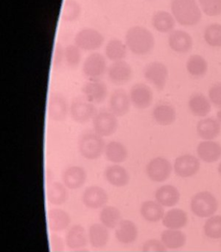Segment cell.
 I'll list each match as a JSON object with an SVG mask.
<instances>
[{
  "instance_id": "6da1fadb",
  "label": "cell",
  "mask_w": 221,
  "mask_h": 252,
  "mask_svg": "<svg viewBox=\"0 0 221 252\" xmlns=\"http://www.w3.org/2000/svg\"><path fill=\"white\" fill-rule=\"evenodd\" d=\"M155 37L149 30L141 26H132L125 34L129 51L137 56H145L153 51Z\"/></svg>"
},
{
  "instance_id": "7a4b0ae2",
  "label": "cell",
  "mask_w": 221,
  "mask_h": 252,
  "mask_svg": "<svg viewBox=\"0 0 221 252\" xmlns=\"http://www.w3.org/2000/svg\"><path fill=\"white\" fill-rule=\"evenodd\" d=\"M171 13L182 26H194L201 19V9L196 0H172Z\"/></svg>"
},
{
  "instance_id": "3957f363",
  "label": "cell",
  "mask_w": 221,
  "mask_h": 252,
  "mask_svg": "<svg viewBox=\"0 0 221 252\" xmlns=\"http://www.w3.org/2000/svg\"><path fill=\"white\" fill-rule=\"evenodd\" d=\"M192 213L198 218L214 216L219 208V202L209 191H200L193 196L190 202Z\"/></svg>"
},
{
  "instance_id": "277c9868",
  "label": "cell",
  "mask_w": 221,
  "mask_h": 252,
  "mask_svg": "<svg viewBox=\"0 0 221 252\" xmlns=\"http://www.w3.org/2000/svg\"><path fill=\"white\" fill-rule=\"evenodd\" d=\"M79 151L81 155L90 160L97 159L103 155L106 143L102 136L96 133H86L82 134L78 141Z\"/></svg>"
},
{
  "instance_id": "5b68a950",
  "label": "cell",
  "mask_w": 221,
  "mask_h": 252,
  "mask_svg": "<svg viewBox=\"0 0 221 252\" xmlns=\"http://www.w3.org/2000/svg\"><path fill=\"white\" fill-rule=\"evenodd\" d=\"M69 113L74 122L84 124L93 120L97 111L93 102L88 101L85 96H78L72 101Z\"/></svg>"
},
{
  "instance_id": "8992f818",
  "label": "cell",
  "mask_w": 221,
  "mask_h": 252,
  "mask_svg": "<svg viewBox=\"0 0 221 252\" xmlns=\"http://www.w3.org/2000/svg\"><path fill=\"white\" fill-rule=\"evenodd\" d=\"M93 126L95 133L100 136H110L114 134L118 129L117 116L110 110L102 109L97 112L96 115L93 117Z\"/></svg>"
},
{
  "instance_id": "52a82bcc",
  "label": "cell",
  "mask_w": 221,
  "mask_h": 252,
  "mask_svg": "<svg viewBox=\"0 0 221 252\" xmlns=\"http://www.w3.org/2000/svg\"><path fill=\"white\" fill-rule=\"evenodd\" d=\"M104 36L93 28H84L76 33L75 44L82 51H93L100 49L103 45Z\"/></svg>"
},
{
  "instance_id": "ba28073f",
  "label": "cell",
  "mask_w": 221,
  "mask_h": 252,
  "mask_svg": "<svg viewBox=\"0 0 221 252\" xmlns=\"http://www.w3.org/2000/svg\"><path fill=\"white\" fill-rule=\"evenodd\" d=\"M143 76L157 90H164L168 82V67L162 62H151L143 68Z\"/></svg>"
},
{
  "instance_id": "9c48e42d",
  "label": "cell",
  "mask_w": 221,
  "mask_h": 252,
  "mask_svg": "<svg viewBox=\"0 0 221 252\" xmlns=\"http://www.w3.org/2000/svg\"><path fill=\"white\" fill-rule=\"evenodd\" d=\"M171 163L164 157H157L147 164L146 174L151 181L162 183L168 180L172 173Z\"/></svg>"
},
{
  "instance_id": "30bf717a",
  "label": "cell",
  "mask_w": 221,
  "mask_h": 252,
  "mask_svg": "<svg viewBox=\"0 0 221 252\" xmlns=\"http://www.w3.org/2000/svg\"><path fill=\"white\" fill-rule=\"evenodd\" d=\"M107 59L99 52H93L85 59L82 66L83 74L90 80L100 79L107 71Z\"/></svg>"
},
{
  "instance_id": "8fae6325",
  "label": "cell",
  "mask_w": 221,
  "mask_h": 252,
  "mask_svg": "<svg viewBox=\"0 0 221 252\" xmlns=\"http://www.w3.org/2000/svg\"><path fill=\"white\" fill-rule=\"evenodd\" d=\"M107 75L110 83L115 85H125L132 80L133 70L132 66L124 60L112 62L107 68Z\"/></svg>"
},
{
  "instance_id": "7c38bea8",
  "label": "cell",
  "mask_w": 221,
  "mask_h": 252,
  "mask_svg": "<svg viewBox=\"0 0 221 252\" xmlns=\"http://www.w3.org/2000/svg\"><path fill=\"white\" fill-rule=\"evenodd\" d=\"M130 98L135 108L145 109L153 102V91L150 86L143 83H136L130 90Z\"/></svg>"
},
{
  "instance_id": "4fadbf2b",
  "label": "cell",
  "mask_w": 221,
  "mask_h": 252,
  "mask_svg": "<svg viewBox=\"0 0 221 252\" xmlns=\"http://www.w3.org/2000/svg\"><path fill=\"white\" fill-rule=\"evenodd\" d=\"M200 163L199 158L191 155H183L176 158L174 163V171L181 178H190L199 172Z\"/></svg>"
},
{
  "instance_id": "5bb4252c",
  "label": "cell",
  "mask_w": 221,
  "mask_h": 252,
  "mask_svg": "<svg viewBox=\"0 0 221 252\" xmlns=\"http://www.w3.org/2000/svg\"><path fill=\"white\" fill-rule=\"evenodd\" d=\"M68 114V101L61 93L50 94L48 101V116L54 122H63Z\"/></svg>"
},
{
  "instance_id": "9a60e30c",
  "label": "cell",
  "mask_w": 221,
  "mask_h": 252,
  "mask_svg": "<svg viewBox=\"0 0 221 252\" xmlns=\"http://www.w3.org/2000/svg\"><path fill=\"white\" fill-rule=\"evenodd\" d=\"M83 205L92 210L103 208L108 202V195L103 188L97 186L86 188L82 192Z\"/></svg>"
},
{
  "instance_id": "2e32d148",
  "label": "cell",
  "mask_w": 221,
  "mask_h": 252,
  "mask_svg": "<svg viewBox=\"0 0 221 252\" xmlns=\"http://www.w3.org/2000/svg\"><path fill=\"white\" fill-rule=\"evenodd\" d=\"M83 95L93 102V104H100L107 99L108 89L107 84L100 79L90 80L82 87Z\"/></svg>"
},
{
  "instance_id": "e0dca14e",
  "label": "cell",
  "mask_w": 221,
  "mask_h": 252,
  "mask_svg": "<svg viewBox=\"0 0 221 252\" xmlns=\"http://www.w3.org/2000/svg\"><path fill=\"white\" fill-rule=\"evenodd\" d=\"M132 105L130 94L122 89L115 90L109 98V108L117 117L128 114Z\"/></svg>"
},
{
  "instance_id": "ac0fdd59",
  "label": "cell",
  "mask_w": 221,
  "mask_h": 252,
  "mask_svg": "<svg viewBox=\"0 0 221 252\" xmlns=\"http://www.w3.org/2000/svg\"><path fill=\"white\" fill-rule=\"evenodd\" d=\"M168 45L177 53H187L193 48V38L189 33L182 30H174L169 33Z\"/></svg>"
},
{
  "instance_id": "d6986e66",
  "label": "cell",
  "mask_w": 221,
  "mask_h": 252,
  "mask_svg": "<svg viewBox=\"0 0 221 252\" xmlns=\"http://www.w3.org/2000/svg\"><path fill=\"white\" fill-rule=\"evenodd\" d=\"M61 178L66 188L75 190L86 183V173L81 166H72L64 170Z\"/></svg>"
},
{
  "instance_id": "ffe728a7",
  "label": "cell",
  "mask_w": 221,
  "mask_h": 252,
  "mask_svg": "<svg viewBox=\"0 0 221 252\" xmlns=\"http://www.w3.org/2000/svg\"><path fill=\"white\" fill-rule=\"evenodd\" d=\"M88 242V233L81 224H75L69 228L65 236V244L70 250L84 248Z\"/></svg>"
},
{
  "instance_id": "44dd1931",
  "label": "cell",
  "mask_w": 221,
  "mask_h": 252,
  "mask_svg": "<svg viewBox=\"0 0 221 252\" xmlns=\"http://www.w3.org/2000/svg\"><path fill=\"white\" fill-rule=\"evenodd\" d=\"M138 237V230L132 220H121L115 230V238L120 244L131 245Z\"/></svg>"
},
{
  "instance_id": "7402d4cb",
  "label": "cell",
  "mask_w": 221,
  "mask_h": 252,
  "mask_svg": "<svg viewBox=\"0 0 221 252\" xmlns=\"http://www.w3.org/2000/svg\"><path fill=\"white\" fill-rule=\"evenodd\" d=\"M48 226L52 232H61L66 230L71 223V218L67 212L53 208L48 212Z\"/></svg>"
},
{
  "instance_id": "603a6c76",
  "label": "cell",
  "mask_w": 221,
  "mask_h": 252,
  "mask_svg": "<svg viewBox=\"0 0 221 252\" xmlns=\"http://www.w3.org/2000/svg\"><path fill=\"white\" fill-rule=\"evenodd\" d=\"M196 131L198 135L205 141H213L220 136L221 124L214 118H205L197 123Z\"/></svg>"
},
{
  "instance_id": "cb8c5ba5",
  "label": "cell",
  "mask_w": 221,
  "mask_h": 252,
  "mask_svg": "<svg viewBox=\"0 0 221 252\" xmlns=\"http://www.w3.org/2000/svg\"><path fill=\"white\" fill-rule=\"evenodd\" d=\"M197 155L206 163H214L221 158V145L214 141H204L197 147Z\"/></svg>"
},
{
  "instance_id": "d4e9b609",
  "label": "cell",
  "mask_w": 221,
  "mask_h": 252,
  "mask_svg": "<svg viewBox=\"0 0 221 252\" xmlns=\"http://www.w3.org/2000/svg\"><path fill=\"white\" fill-rule=\"evenodd\" d=\"M105 177L108 183L115 188H124L130 181L128 171L118 164L107 166L105 170Z\"/></svg>"
},
{
  "instance_id": "484cf974",
  "label": "cell",
  "mask_w": 221,
  "mask_h": 252,
  "mask_svg": "<svg viewBox=\"0 0 221 252\" xmlns=\"http://www.w3.org/2000/svg\"><path fill=\"white\" fill-rule=\"evenodd\" d=\"M155 197L157 201L164 207H173L180 201L181 193L174 186L164 185L157 189Z\"/></svg>"
},
{
  "instance_id": "4316f807",
  "label": "cell",
  "mask_w": 221,
  "mask_h": 252,
  "mask_svg": "<svg viewBox=\"0 0 221 252\" xmlns=\"http://www.w3.org/2000/svg\"><path fill=\"white\" fill-rule=\"evenodd\" d=\"M110 233L108 228L100 223H93L88 229V240L92 247L104 248L108 244Z\"/></svg>"
},
{
  "instance_id": "83f0119b",
  "label": "cell",
  "mask_w": 221,
  "mask_h": 252,
  "mask_svg": "<svg viewBox=\"0 0 221 252\" xmlns=\"http://www.w3.org/2000/svg\"><path fill=\"white\" fill-rule=\"evenodd\" d=\"M188 221V214L183 210L178 208L169 210L167 213H165L162 220L164 226L172 230H181L187 225Z\"/></svg>"
},
{
  "instance_id": "f1b7e54d",
  "label": "cell",
  "mask_w": 221,
  "mask_h": 252,
  "mask_svg": "<svg viewBox=\"0 0 221 252\" xmlns=\"http://www.w3.org/2000/svg\"><path fill=\"white\" fill-rule=\"evenodd\" d=\"M153 118L161 126H169L176 120V111L172 105L160 103L154 108Z\"/></svg>"
},
{
  "instance_id": "f546056e",
  "label": "cell",
  "mask_w": 221,
  "mask_h": 252,
  "mask_svg": "<svg viewBox=\"0 0 221 252\" xmlns=\"http://www.w3.org/2000/svg\"><path fill=\"white\" fill-rule=\"evenodd\" d=\"M140 214L143 220H146L150 223H157L158 221L163 220L165 214L164 206L159 204L157 201L143 202L141 208H140Z\"/></svg>"
},
{
  "instance_id": "4dcf8cb0",
  "label": "cell",
  "mask_w": 221,
  "mask_h": 252,
  "mask_svg": "<svg viewBox=\"0 0 221 252\" xmlns=\"http://www.w3.org/2000/svg\"><path fill=\"white\" fill-rule=\"evenodd\" d=\"M152 26L161 33H170L174 31L175 19L172 13L168 11H158L152 17Z\"/></svg>"
},
{
  "instance_id": "1f68e13d",
  "label": "cell",
  "mask_w": 221,
  "mask_h": 252,
  "mask_svg": "<svg viewBox=\"0 0 221 252\" xmlns=\"http://www.w3.org/2000/svg\"><path fill=\"white\" fill-rule=\"evenodd\" d=\"M47 199L51 205H63L68 200V193L64 184L54 181L50 182L46 191Z\"/></svg>"
},
{
  "instance_id": "d6a6232c",
  "label": "cell",
  "mask_w": 221,
  "mask_h": 252,
  "mask_svg": "<svg viewBox=\"0 0 221 252\" xmlns=\"http://www.w3.org/2000/svg\"><path fill=\"white\" fill-rule=\"evenodd\" d=\"M189 108L193 115L197 117H206L212 109L210 100L202 94H192L189 98Z\"/></svg>"
},
{
  "instance_id": "836d02e7",
  "label": "cell",
  "mask_w": 221,
  "mask_h": 252,
  "mask_svg": "<svg viewBox=\"0 0 221 252\" xmlns=\"http://www.w3.org/2000/svg\"><path fill=\"white\" fill-rule=\"evenodd\" d=\"M104 154L110 162L120 164L125 162L128 157V151L124 144L118 141H110L106 145Z\"/></svg>"
},
{
  "instance_id": "e575fe53",
  "label": "cell",
  "mask_w": 221,
  "mask_h": 252,
  "mask_svg": "<svg viewBox=\"0 0 221 252\" xmlns=\"http://www.w3.org/2000/svg\"><path fill=\"white\" fill-rule=\"evenodd\" d=\"M128 47L126 43L118 38L110 39L106 45L105 53L110 61L117 62L124 60L127 56Z\"/></svg>"
},
{
  "instance_id": "d590c367",
  "label": "cell",
  "mask_w": 221,
  "mask_h": 252,
  "mask_svg": "<svg viewBox=\"0 0 221 252\" xmlns=\"http://www.w3.org/2000/svg\"><path fill=\"white\" fill-rule=\"evenodd\" d=\"M161 240L168 250H178L185 245L187 237L180 230L167 229L161 235Z\"/></svg>"
},
{
  "instance_id": "8d00e7d4",
  "label": "cell",
  "mask_w": 221,
  "mask_h": 252,
  "mask_svg": "<svg viewBox=\"0 0 221 252\" xmlns=\"http://www.w3.org/2000/svg\"><path fill=\"white\" fill-rule=\"evenodd\" d=\"M186 68L190 76L195 78H200L207 74L208 64L203 57L200 55H192L187 61Z\"/></svg>"
},
{
  "instance_id": "74e56055",
  "label": "cell",
  "mask_w": 221,
  "mask_h": 252,
  "mask_svg": "<svg viewBox=\"0 0 221 252\" xmlns=\"http://www.w3.org/2000/svg\"><path fill=\"white\" fill-rule=\"evenodd\" d=\"M100 221L108 229H116L121 221V213L115 206L105 205L100 211Z\"/></svg>"
},
{
  "instance_id": "f35d334b",
  "label": "cell",
  "mask_w": 221,
  "mask_h": 252,
  "mask_svg": "<svg viewBox=\"0 0 221 252\" xmlns=\"http://www.w3.org/2000/svg\"><path fill=\"white\" fill-rule=\"evenodd\" d=\"M82 13V6L76 0H65L61 11V18L65 22H74Z\"/></svg>"
},
{
  "instance_id": "ab89813d",
  "label": "cell",
  "mask_w": 221,
  "mask_h": 252,
  "mask_svg": "<svg viewBox=\"0 0 221 252\" xmlns=\"http://www.w3.org/2000/svg\"><path fill=\"white\" fill-rule=\"evenodd\" d=\"M204 233L207 238L211 239H221V216H212L206 221L204 224Z\"/></svg>"
},
{
  "instance_id": "60d3db41",
  "label": "cell",
  "mask_w": 221,
  "mask_h": 252,
  "mask_svg": "<svg viewBox=\"0 0 221 252\" xmlns=\"http://www.w3.org/2000/svg\"><path fill=\"white\" fill-rule=\"evenodd\" d=\"M204 39L211 47H221V25L212 24L204 31Z\"/></svg>"
},
{
  "instance_id": "b9f144b4",
  "label": "cell",
  "mask_w": 221,
  "mask_h": 252,
  "mask_svg": "<svg viewBox=\"0 0 221 252\" xmlns=\"http://www.w3.org/2000/svg\"><path fill=\"white\" fill-rule=\"evenodd\" d=\"M82 50L75 44H70L65 48V63L68 67L75 68L82 62Z\"/></svg>"
},
{
  "instance_id": "7bdbcfd3",
  "label": "cell",
  "mask_w": 221,
  "mask_h": 252,
  "mask_svg": "<svg viewBox=\"0 0 221 252\" xmlns=\"http://www.w3.org/2000/svg\"><path fill=\"white\" fill-rule=\"evenodd\" d=\"M201 11L208 17L221 15V0H198Z\"/></svg>"
},
{
  "instance_id": "ee69618b",
  "label": "cell",
  "mask_w": 221,
  "mask_h": 252,
  "mask_svg": "<svg viewBox=\"0 0 221 252\" xmlns=\"http://www.w3.org/2000/svg\"><path fill=\"white\" fill-rule=\"evenodd\" d=\"M211 103L216 108H221V83H214L208 90Z\"/></svg>"
},
{
  "instance_id": "f6af8a7d",
  "label": "cell",
  "mask_w": 221,
  "mask_h": 252,
  "mask_svg": "<svg viewBox=\"0 0 221 252\" xmlns=\"http://www.w3.org/2000/svg\"><path fill=\"white\" fill-rule=\"evenodd\" d=\"M65 61V48L61 45V43H57L55 45L53 55V68L57 69L60 68L63 62Z\"/></svg>"
},
{
  "instance_id": "bcb514c9",
  "label": "cell",
  "mask_w": 221,
  "mask_h": 252,
  "mask_svg": "<svg viewBox=\"0 0 221 252\" xmlns=\"http://www.w3.org/2000/svg\"><path fill=\"white\" fill-rule=\"evenodd\" d=\"M166 246L164 245L162 240L150 239L144 242L143 245V251L145 252H166Z\"/></svg>"
},
{
  "instance_id": "7dc6e473",
  "label": "cell",
  "mask_w": 221,
  "mask_h": 252,
  "mask_svg": "<svg viewBox=\"0 0 221 252\" xmlns=\"http://www.w3.org/2000/svg\"><path fill=\"white\" fill-rule=\"evenodd\" d=\"M50 246L53 252H63L64 251V242L62 238L56 234H52L50 238Z\"/></svg>"
},
{
  "instance_id": "c3c4849f",
  "label": "cell",
  "mask_w": 221,
  "mask_h": 252,
  "mask_svg": "<svg viewBox=\"0 0 221 252\" xmlns=\"http://www.w3.org/2000/svg\"><path fill=\"white\" fill-rule=\"evenodd\" d=\"M217 120L221 124V109L217 113Z\"/></svg>"
},
{
  "instance_id": "681fc988",
  "label": "cell",
  "mask_w": 221,
  "mask_h": 252,
  "mask_svg": "<svg viewBox=\"0 0 221 252\" xmlns=\"http://www.w3.org/2000/svg\"><path fill=\"white\" fill-rule=\"evenodd\" d=\"M218 172L220 173V175L221 176V162L220 165H219V167H218Z\"/></svg>"
},
{
  "instance_id": "f907efd6",
  "label": "cell",
  "mask_w": 221,
  "mask_h": 252,
  "mask_svg": "<svg viewBox=\"0 0 221 252\" xmlns=\"http://www.w3.org/2000/svg\"><path fill=\"white\" fill-rule=\"evenodd\" d=\"M148 1H151V0H148Z\"/></svg>"
}]
</instances>
